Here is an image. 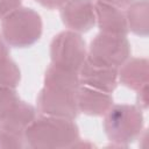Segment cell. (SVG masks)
I'll return each mask as SVG.
<instances>
[{"mask_svg":"<svg viewBox=\"0 0 149 149\" xmlns=\"http://www.w3.org/2000/svg\"><path fill=\"white\" fill-rule=\"evenodd\" d=\"M26 146L34 149L71 148L79 140V128L71 119L36 116L23 134Z\"/></svg>","mask_w":149,"mask_h":149,"instance_id":"cell-1","label":"cell"},{"mask_svg":"<svg viewBox=\"0 0 149 149\" xmlns=\"http://www.w3.org/2000/svg\"><path fill=\"white\" fill-rule=\"evenodd\" d=\"M104 116V130L112 146L127 147L143 132V113L136 105L113 104Z\"/></svg>","mask_w":149,"mask_h":149,"instance_id":"cell-2","label":"cell"},{"mask_svg":"<svg viewBox=\"0 0 149 149\" xmlns=\"http://www.w3.org/2000/svg\"><path fill=\"white\" fill-rule=\"evenodd\" d=\"M43 30L40 14L27 7H19L1 19V34L14 48H28L36 43Z\"/></svg>","mask_w":149,"mask_h":149,"instance_id":"cell-3","label":"cell"},{"mask_svg":"<svg viewBox=\"0 0 149 149\" xmlns=\"http://www.w3.org/2000/svg\"><path fill=\"white\" fill-rule=\"evenodd\" d=\"M87 57V48L79 33L64 30L54 36L50 43L52 64L79 71Z\"/></svg>","mask_w":149,"mask_h":149,"instance_id":"cell-4","label":"cell"},{"mask_svg":"<svg viewBox=\"0 0 149 149\" xmlns=\"http://www.w3.org/2000/svg\"><path fill=\"white\" fill-rule=\"evenodd\" d=\"M130 56V43L123 35L99 33L90 43L87 58L92 62L120 68Z\"/></svg>","mask_w":149,"mask_h":149,"instance_id":"cell-5","label":"cell"},{"mask_svg":"<svg viewBox=\"0 0 149 149\" xmlns=\"http://www.w3.org/2000/svg\"><path fill=\"white\" fill-rule=\"evenodd\" d=\"M37 111L43 115L74 120L79 113L76 92L44 86L36 99Z\"/></svg>","mask_w":149,"mask_h":149,"instance_id":"cell-6","label":"cell"},{"mask_svg":"<svg viewBox=\"0 0 149 149\" xmlns=\"http://www.w3.org/2000/svg\"><path fill=\"white\" fill-rule=\"evenodd\" d=\"M61 19L69 30L86 33L95 24L94 2L92 0H68L61 7Z\"/></svg>","mask_w":149,"mask_h":149,"instance_id":"cell-7","label":"cell"},{"mask_svg":"<svg viewBox=\"0 0 149 149\" xmlns=\"http://www.w3.org/2000/svg\"><path fill=\"white\" fill-rule=\"evenodd\" d=\"M119 69L90 61L87 57L79 69L80 85L112 93L118 86Z\"/></svg>","mask_w":149,"mask_h":149,"instance_id":"cell-8","label":"cell"},{"mask_svg":"<svg viewBox=\"0 0 149 149\" xmlns=\"http://www.w3.org/2000/svg\"><path fill=\"white\" fill-rule=\"evenodd\" d=\"M78 111L91 116H104L113 106V97L108 92L80 85L76 92Z\"/></svg>","mask_w":149,"mask_h":149,"instance_id":"cell-9","label":"cell"},{"mask_svg":"<svg viewBox=\"0 0 149 149\" xmlns=\"http://www.w3.org/2000/svg\"><path fill=\"white\" fill-rule=\"evenodd\" d=\"M94 12L95 23L98 24L100 33L126 36L129 31L125 12L121 8L95 1Z\"/></svg>","mask_w":149,"mask_h":149,"instance_id":"cell-10","label":"cell"},{"mask_svg":"<svg viewBox=\"0 0 149 149\" xmlns=\"http://www.w3.org/2000/svg\"><path fill=\"white\" fill-rule=\"evenodd\" d=\"M118 72L120 83L134 91H137L143 85L148 84L149 62L147 58L136 57L127 59Z\"/></svg>","mask_w":149,"mask_h":149,"instance_id":"cell-11","label":"cell"},{"mask_svg":"<svg viewBox=\"0 0 149 149\" xmlns=\"http://www.w3.org/2000/svg\"><path fill=\"white\" fill-rule=\"evenodd\" d=\"M36 118V109L30 104L20 100L14 108L0 121V128L23 135L27 127Z\"/></svg>","mask_w":149,"mask_h":149,"instance_id":"cell-12","label":"cell"},{"mask_svg":"<svg viewBox=\"0 0 149 149\" xmlns=\"http://www.w3.org/2000/svg\"><path fill=\"white\" fill-rule=\"evenodd\" d=\"M44 86L77 92L78 87L80 86L79 71L51 63L44 73Z\"/></svg>","mask_w":149,"mask_h":149,"instance_id":"cell-13","label":"cell"},{"mask_svg":"<svg viewBox=\"0 0 149 149\" xmlns=\"http://www.w3.org/2000/svg\"><path fill=\"white\" fill-rule=\"evenodd\" d=\"M128 30L139 36H147L149 33V1L134 0L125 10Z\"/></svg>","mask_w":149,"mask_h":149,"instance_id":"cell-14","label":"cell"},{"mask_svg":"<svg viewBox=\"0 0 149 149\" xmlns=\"http://www.w3.org/2000/svg\"><path fill=\"white\" fill-rule=\"evenodd\" d=\"M21 80V71L9 57L0 59V87L15 88Z\"/></svg>","mask_w":149,"mask_h":149,"instance_id":"cell-15","label":"cell"},{"mask_svg":"<svg viewBox=\"0 0 149 149\" xmlns=\"http://www.w3.org/2000/svg\"><path fill=\"white\" fill-rule=\"evenodd\" d=\"M20 101L15 88L0 87V121L14 108Z\"/></svg>","mask_w":149,"mask_h":149,"instance_id":"cell-16","label":"cell"},{"mask_svg":"<svg viewBox=\"0 0 149 149\" xmlns=\"http://www.w3.org/2000/svg\"><path fill=\"white\" fill-rule=\"evenodd\" d=\"M26 146L23 135L8 132L0 128V149L1 148H23Z\"/></svg>","mask_w":149,"mask_h":149,"instance_id":"cell-17","label":"cell"},{"mask_svg":"<svg viewBox=\"0 0 149 149\" xmlns=\"http://www.w3.org/2000/svg\"><path fill=\"white\" fill-rule=\"evenodd\" d=\"M19 7H21V0H0V19Z\"/></svg>","mask_w":149,"mask_h":149,"instance_id":"cell-18","label":"cell"},{"mask_svg":"<svg viewBox=\"0 0 149 149\" xmlns=\"http://www.w3.org/2000/svg\"><path fill=\"white\" fill-rule=\"evenodd\" d=\"M148 84L143 85L137 90V97H136V106H139L141 109H147L148 108Z\"/></svg>","mask_w":149,"mask_h":149,"instance_id":"cell-19","label":"cell"},{"mask_svg":"<svg viewBox=\"0 0 149 149\" xmlns=\"http://www.w3.org/2000/svg\"><path fill=\"white\" fill-rule=\"evenodd\" d=\"M68 0H36L41 6L48 8V9H57L61 8Z\"/></svg>","mask_w":149,"mask_h":149,"instance_id":"cell-20","label":"cell"},{"mask_svg":"<svg viewBox=\"0 0 149 149\" xmlns=\"http://www.w3.org/2000/svg\"><path fill=\"white\" fill-rule=\"evenodd\" d=\"M95 1L107 3V5H111V6H114V7L122 9V8H126L128 5H130L134 0H95Z\"/></svg>","mask_w":149,"mask_h":149,"instance_id":"cell-21","label":"cell"},{"mask_svg":"<svg viewBox=\"0 0 149 149\" xmlns=\"http://www.w3.org/2000/svg\"><path fill=\"white\" fill-rule=\"evenodd\" d=\"M9 56V50H8V47H7V43L3 38H1L0 36V59L2 58H6Z\"/></svg>","mask_w":149,"mask_h":149,"instance_id":"cell-22","label":"cell"}]
</instances>
